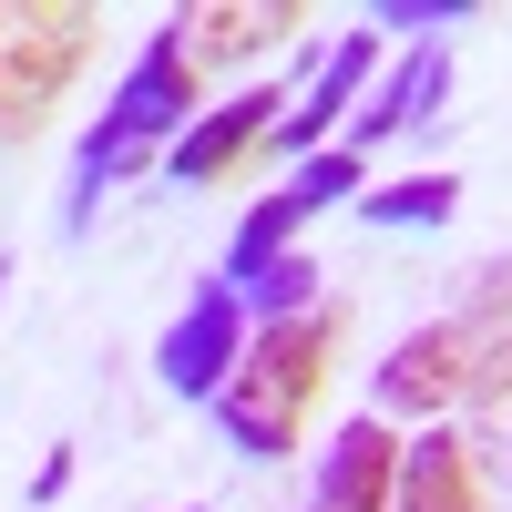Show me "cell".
<instances>
[{"instance_id": "8fae6325", "label": "cell", "mask_w": 512, "mask_h": 512, "mask_svg": "<svg viewBox=\"0 0 512 512\" xmlns=\"http://www.w3.org/2000/svg\"><path fill=\"white\" fill-rule=\"evenodd\" d=\"M175 31H185L195 72L205 62H256L297 31V0H195V11H175Z\"/></svg>"}, {"instance_id": "2e32d148", "label": "cell", "mask_w": 512, "mask_h": 512, "mask_svg": "<svg viewBox=\"0 0 512 512\" xmlns=\"http://www.w3.org/2000/svg\"><path fill=\"white\" fill-rule=\"evenodd\" d=\"M461 318H512V256H502V267H472V277H461Z\"/></svg>"}, {"instance_id": "3957f363", "label": "cell", "mask_w": 512, "mask_h": 512, "mask_svg": "<svg viewBox=\"0 0 512 512\" xmlns=\"http://www.w3.org/2000/svg\"><path fill=\"white\" fill-rule=\"evenodd\" d=\"M103 41L93 0H0V134H41Z\"/></svg>"}, {"instance_id": "7c38bea8", "label": "cell", "mask_w": 512, "mask_h": 512, "mask_svg": "<svg viewBox=\"0 0 512 512\" xmlns=\"http://www.w3.org/2000/svg\"><path fill=\"white\" fill-rule=\"evenodd\" d=\"M441 93H451V41H420V52H410L390 82H379V103L349 123V154H369L379 134H410L420 113H441Z\"/></svg>"}, {"instance_id": "30bf717a", "label": "cell", "mask_w": 512, "mask_h": 512, "mask_svg": "<svg viewBox=\"0 0 512 512\" xmlns=\"http://www.w3.org/2000/svg\"><path fill=\"white\" fill-rule=\"evenodd\" d=\"M400 512H492V482H482L472 431L431 420V431L400 451Z\"/></svg>"}, {"instance_id": "5b68a950", "label": "cell", "mask_w": 512, "mask_h": 512, "mask_svg": "<svg viewBox=\"0 0 512 512\" xmlns=\"http://www.w3.org/2000/svg\"><path fill=\"white\" fill-rule=\"evenodd\" d=\"M359 185H369V164H359L349 144H328L318 164H297V175H287V185H277L267 205H246V226H236V246H226V287H256V277H267L277 256H287V236L318 216V205L359 195Z\"/></svg>"}, {"instance_id": "5bb4252c", "label": "cell", "mask_w": 512, "mask_h": 512, "mask_svg": "<svg viewBox=\"0 0 512 512\" xmlns=\"http://www.w3.org/2000/svg\"><path fill=\"white\" fill-rule=\"evenodd\" d=\"M318 287H328V277H318V256H277V267L256 277V287H236V297L256 308V328H267V318H308V308H328Z\"/></svg>"}, {"instance_id": "6da1fadb", "label": "cell", "mask_w": 512, "mask_h": 512, "mask_svg": "<svg viewBox=\"0 0 512 512\" xmlns=\"http://www.w3.org/2000/svg\"><path fill=\"white\" fill-rule=\"evenodd\" d=\"M338 308H308V318H267L246 338L236 379L216 390V431L246 451V461H287L297 431H308V410L328 390V359H338Z\"/></svg>"}, {"instance_id": "8992f818", "label": "cell", "mask_w": 512, "mask_h": 512, "mask_svg": "<svg viewBox=\"0 0 512 512\" xmlns=\"http://www.w3.org/2000/svg\"><path fill=\"white\" fill-rule=\"evenodd\" d=\"M246 338H256V308H246V297L216 277V287H195L185 297V318L175 328H164V390H175V400H205V410H216V390H226V379H236V359H246Z\"/></svg>"}, {"instance_id": "7a4b0ae2", "label": "cell", "mask_w": 512, "mask_h": 512, "mask_svg": "<svg viewBox=\"0 0 512 512\" xmlns=\"http://www.w3.org/2000/svg\"><path fill=\"white\" fill-rule=\"evenodd\" d=\"M195 52H185V31L164 21L144 52H134V72L113 82V103H103V123L82 134V205H72V226L103 205V185H123L144 154H175L185 144V123H195Z\"/></svg>"}, {"instance_id": "e0dca14e", "label": "cell", "mask_w": 512, "mask_h": 512, "mask_svg": "<svg viewBox=\"0 0 512 512\" xmlns=\"http://www.w3.org/2000/svg\"><path fill=\"white\" fill-rule=\"evenodd\" d=\"M451 21H472V0H390L379 11V31H451Z\"/></svg>"}, {"instance_id": "277c9868", "label": "cell", "mask_w": 512, "mask_h": 512, "mask_svg": "<svg viewBox=\"0 0 512 512\" xmlns=\"http://www.w3.org/2000/svg\"><path fill=\"white\" fill-rule=\"evenodd\" d=\"M482 369H492V318H441V328H410L390 359H379V410H410L431 431L441 410H472L482 400Z\"/></svg>"}, {"instance_id": "ac0fdd59", "label": "cell", "mask_w": 512, "mask_h": 512, "mask_svg": "<svg viewBox=\"0 0 512 512\" xmlns=\"http://www.w3.org/2000/svg\"><path fill=\"white\" fill-rule=\"evenodd\" d=\"M308 512H328V502H308Z\"/></svg>"}, {"instance_id": "ba28073f", "label": "cell", "mask_w": 512, "mask_h": 512, "mask_svg": "<svg viewBox=\"0 0 512 512\" xmlns=\"http://www.w3.org/2000/svg\"><path fill=\"white\" fill-rule=\"evenodd\" d=\"M400 451H410V441L390 431V420H379V410H359L349 431L328 441L318 502H328V512H400Z\"/></svg>"}, {"instance_id": "4fadbf2b", "label": "cell", "mask_w": 512, "mask_h": 512, "mask_svg": "<svg viewBox=\"0 0 512 512\" xmlns=\"http://www.w3.org/2000/svg\"><path fill=\"white\" fill-rule=\"evenodd\" d=\"M451 205H461V175H400V185H379L359 216L369 226H441Z\"/></svg>"}, {"instance_id": "9a60e30c", "label": "cell", "mask_w": 512, "mask_h": 512, "mask_svg": "<svg viewBox=\"0 0 512 512\" xmlns=\"http://www.w3.org/2000/svg\"><path fill=\"white\" fill-rule=\"evenodd\" d=\"M461 431H472V451H482V482H502V492H512V390H502V400H482Z\"/></svg>"}, {"instance_id": "52a82bcc", "label": "cell", "mask_w": 512, "mask_h": 512, "mask_svg": "<svg viewBox=\"0 0 512 512\" xmlns=\"http://www.w3.org/2000/svg\"><path fill=\"white\" fill-rule=\"evenodd\" d=\"M369 72H379V21H359V31L338 41V52H328L318 72H308V93L287 103V123H277V144L318 164V154H328V134H338V123H349V103H359V82H369Z\"/></svg>"}, {"instance_id": "9c48e42d", "label": "cell", "mask_w": 512, "mask_h": 512, "mask_svg": "<svg viewBox=\"0 0 512 512\" xmlns=\"http://www.w3.org/2000/svg\"><path fill=\"white\" fill-rule=\"evenodd\" d=\"M277 123H287L277 93H236V103H216L205 123H185V144L164 154V175H185V185H226L256 144H277Z\"/></svg>"}]
</instances>
